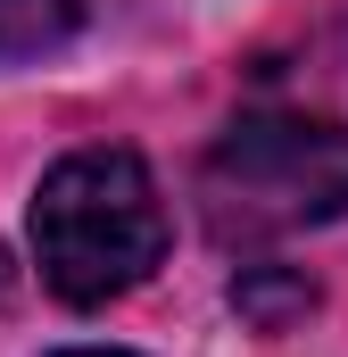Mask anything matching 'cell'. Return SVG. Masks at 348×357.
Masks as SVG:
<instances>
[{
	"label": "cell",
	"instance_id": "6da1fadb",
	"mask_svg": "<svg viewBox=\"0 0 348 357\" xmlns=\"http://www.w3.org/2000/svg\"><path fill=\"white\" fill-rule=\"evenodd\" d=\"M33 258L67 307H108L166 258V199L133 150H67L33 191Z\"/></svg>",
	"mask_w": 348,
	"mask_h": 357
},
{
	"label": "cell",
	"instance_id": "7a4b0ae2",
	"mask_svg": "<svg viewBox=\"0 0 348 357\" xmlns=\"http://www.w3.org/2000/svg\"><path fill=\"white\" fill-rule=\"evenodd\" d=\"M207 208L232 233H290L348 216V125L324 116H241L207 150Z\"/></svg>",
	"mask_w": 348,
	"mask_h": 357
},
{
	"label": "cell",
	"instance_id": "3957f363",
	"mask_svg": "<svg viewBox=\"0 0 348 357\" xmlns=\"http://www.w3.org/2000/svg\"><path fill=\"white\" fill-rule=\"evenodd\" d=\"M75 17H84V0H0V67L50 50V42H67Z\"/></svg>",
	"mask_w": 348,
	"mask_h": 357
},
{
	"label": "cell",
	"instance_id": "277c9868",
	"mask_svg": "<svg viewBox=\"0 0 348 357\" xmlns=\"http://www.w3.org/2000/svg\"><path fill=\"white\" fill-rule=\"evenodd\" d=\"M232 307H249L265 333H282V316H307V307H315V291H307V282H282V291H265L258 274H249V282H232Z\"/></svg>",
	"mask_w": 348,
	"mask_h": 357
},
{
	"label": "cell",
	"instance_id": "5b68a950",
	"mask_svg": "<svg viewBox=\"0 0 348 357\" xmlns=\"http://www.w3.org/2000/svg\"><path fill=\"white\" fill-rule=\"evenodd\" d=\"M50 357H133V349H50Z\"/></svg>",
	"mask_w": 348,
	"mask_h": 357
}]
</instances>
